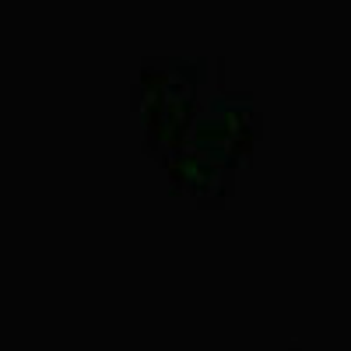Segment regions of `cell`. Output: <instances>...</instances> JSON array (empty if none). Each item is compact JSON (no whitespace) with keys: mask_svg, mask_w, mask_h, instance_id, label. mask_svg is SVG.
Here are the masks:
<instances>
[{"mask_svg":"<svg viewBox=\"0 0 351 351\" xmlns=\"http://www.w3.org/2000/svg\"><path fill=\"white\" fill-rule=\"evenodd\" d=\"M218 67L221 64L211 56H148L137 67L130 112L141 127V152L165 180L186 158L204 106L218 92Z\"/></svg>","mask_w":351,"mask_h":351,"instance_id":"6da1fadb","label":"cell"},{"mask_svg":"<svg viewBox=\"0 0 351 351\" xmlns=\"http://www.w3.org/2000/svg\"><path fill=\"white\" fill-rule=\"evenodd\" d=\"M260 134H263V116L253 95L218 88L204 106L186 158L165 180L169 193L193 200L204 211L225 208L236 193L243 165L256 152Z\"/></svg>","mask_w":351,"mask_h":351,"instance_id":"7a4b0ae2","label":"cell"},{"mask_svg":"<svg viewBox=\"0 0 351 351\" xmlns=\"http://www.w3.org/2000/svg\"><path fill=\"white\" fill-rule=\"evenodd\" d=\"M285 351H299V348H285Z\"/></svg>","mask_w":351,"mask_h":351,"instance_id":"3957f363","label":"cell"}]
</instances>
